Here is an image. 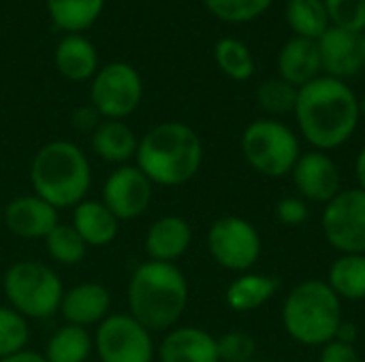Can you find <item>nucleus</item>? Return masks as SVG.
I'll use <instances>...</instances> for the list:
<instances>
[{
	"instance_id": "obj_1",
	"label": "nucleus",
	"mask_w": 365,
	"mask_h": 362,
	"mask_svg": "<svg viewBox=\"0 0 365 362\" xmlns=\"http://www.w3.org/2000/svg\"><path fill=\"white\" fill-rule=\"evenodd\" d=\"M293 115L299 134L314 149L331 151L355 134L361 119V100L346 81L321 75L299 87Z\"/></svg>"
},
{
	"instance_id": "obj_2",
	"label": "nucleus",
	"mask_w": 365,
	"mask_h": 362,
	"mask_svg": "<svg viewBox=\"0 0 365 362\" xmlns=\"http://www.w3.org/2000/svg\"><path fill=\"white\" fill-rule=\"evenodd\" d=\"M188 294V280L178 265L145 260L128 280V314L152 335L167 333L182 320Z\"/></svg>"
},
{
	"instance_id": "obj_3",
	"label": "nucleus",
	"mask_w": 365,
	"mask_h": 362,
	"mask_svg": "<svg viewBox=\"0 0 365 362\" xmlns=\"http://www.w3.org/2000/svg\"><path fill=\"white\" fill-rule=\"evenodd\" d=\"M203 156L195 128L184 122H160L139 139L135 160L154 186L178 188L197 177Z\"/></svg>"
},
{
	"instance_id": "obj_4",
	"label": "nucleus",
	"mask_w": 365,
	"mask_h": 362,
	"mask_svg": "<svg viewBox=\"0 0 365 362\" xmlns=\"http://www.w3.org/2000/svg\"><path fill=\"white\" fill-rule=\"evenodd\" d=\"M30 186L51 207L66 209L86 201L92 186V169L83 149L66 139L45 143L32 158Z\"/></svg>"
},
{
	"instance_id": "obj_5",
	"label": "nucleus",
	"mask_w": 365,
	"mask_h": 362,
	"mask_svg": "<svg viewBox=\"0 0 365 362\" xmlns=\"http://www.w3.org/2000/svg\"><path fill=\"white\" fill-rule=\"evenodd\" d=\"M342 301L321 280H306L291 288L282 305L287 335L306 348H323L336 339L342 324Z\"/></svg>"
},
{
	"instance_id": "obj_6",
	"label": "nucleus",
	"mask_w": 365,
	"mask_h": 362,
	"mask_svg": "<svg viewBox=\"0 0 365 362\" xmlns=\"http://www.w3.org/2000/svg\"><path fill=\"white\" fill-rule=\"evenodd\" d=\"M2 290L9 307L26 320H45L60 312L64 286L60 275L45 262L19 260L2 275Z\"/></svg>"
},
{
	"instance_id": "obj_7",
	"label": "nucleus",
	"mask_w": 365,
	"mask_h": 362,
	"mask_svg": "<svg viewBox=\"0 0 365 362\" xmlns=\"http://www.w3.org/2000/svg\"><path fill=\"white\" fill-rule=\"evenodd\" d=\"M244 160L263 177L280 179L291 175L302 156L297 132L276 117H259L242 132Z\"/></svg>"
},
{
	"instance_id": "obj_8",
	"label": "nucleus",
	"mask_w": 365,
	"mask_h": 362,
	"mask_svg": "<svg viewBox=\"0 0 365 362\" xmlns=\"http://www.w3.org/2000/svg\"><path fill=\"white\" fill-rule=\"evenodd\" d=\"M143 98L139 70L128 62H107L96 70L90 85V105L103 119H124L133 115Z\"/></svg>"
},
{
	"instance_id": "obj_9",
	"label": "nucleus",
	"mask_w": 365,
	"mask_h": 362,
	"mask_svg": "<svg viewBox=\"0 0 365 362\" xmlns=\"http://www.w3.org/2000/svg\"><path fill=\"white\" fill-rule=\"evenodd\" d=\"M207 252L214 262L233 273H248L261 258L263 241L252 222L240 215L218 218L207 230Z\"/></svg>"
},
{
	"instance_id": "obj_10",
	"label": "nucleus",
	"mask_w": 365,
	"mask_h": 362,
	"mask_svg": "<svg viewBox=\"0 0 365 362\" xmlns=\"http://www.w3.org/2000/svg\"><path fill=\"white\" fill-rule=\"evenodd\" d=\"M92 337L101 362H154L156 356L152 333L130 314H109Z\"/></svg>"
},
{
	"instance_id": "obj_11",
	"label": "nucleus",
	"mask_w": 365,
	"mask_h": 362,
	"mask_svg": "<svg viewBox=\"0 0 365 362\" xmlns=\"http://www.w3.org/2000/svg\"><path fill=\"white\" fill-rule=\"evenodd\" d=\"M325 241L340 254H365V192L342 188L321 215Z\"/></svg>"
},
{
	"instance_id": "obj_12",
	"label": "nucleus",
	"mask_w": 365,
	"mask_h": 362,
	"mask_svg": "<svg viewBox=\"0 0 365 362\" xmlns=\"http://www.w3.org/2000/svg\"><path fill=\"white\" fill-rule=\"evenodd\" d=\"M154 198V183L137 164L115 166L103 186V203L120 222L141 218Z\"/></svg>"
},
{
	"instance_id": "obj_13",
	"label": "nucleus",
	"mask_w": 365,
	"mask_h": 362,
	"mask_svg": "<svg viewBox=\"0 0 365 362\" xmlns=\"http://www.w3.org/2000/svg\"><path fill=\"white\" fill-rule=\"evenodd\" d=\"M291 179L297 194L306 203H319L323 207L342 190V177L338 164L327 151H319V149L299 156V160L291 171Z\"/></svg>"
},
{
	"instance_id": "obj_14",
	"label": "nucleus",
	"mask_w": 365,
	"mask_h": 362,
	"mask_svg": "<svg viewBox=\"0 0 365 362\" xmlns=\"http://www.w3.org/2000/svg\"><path fill=\"white\" fill-rule=\"evenodd\" d=\"M4 226L19 239H45L58 224V209L41 196L21 194L4 207Z\"/></svg>"
},
{
	"instance_id": "obj_15",
	"label": "nucleus",
	"mask_w": 365,
	"mask_h": 362,
	"mask_svg": "<svg viewBox=\"0 0 365 362\" xmlns=\"http://www.w3.org/2000/svg\"><path fill=\"white\" fill-rule=\"evenodd\" d=\"M319 51H321L323 73L327 77L346 81L364 70L365 55L361 47V34L346 32L342 28L331 26L319 38Z\"/></svg>"
},
{
	"instance_id": "obj_16",
	"label": "nucleus",
	"mask_w": 365,
	"mask_h": 362,
	"mask_svg": "<svg viewBox=\"0 0 365 362\" xmlns=\"http://www.w3.org/2000/svg\"><path fill=\"white\" fill-rule=\"evenodd\" d=\"M66 324L81 329L98 326L111 314V292L96 282H83L64 290L60 312Z\"/></svg>"
},
{
	"instance_id": "obj_17",
	"label": "nucleus",
	"mask_w": 365,
	"mask_h": 362,
	"mask_svg": "<svg viewBox=\"0 0 365 362\" xmlns=\"http://www.w3.org/2000/svg\"><path fill=\"white\" fill-rule=\"evenodd\" d=\"M158 362H220L216 337L199 326H173L156 348Z\"/></svg>"
},
{
	"instance_id": "obj_18",
	"label": "nucleus",
	"mask_w": 365,
	"mask_h": 362,
	"mask_svg": "<svg viewBox=\"0 0 365 362\" xmlns=\"http://www.w3.org/2000/svg\"><path fill=\"white\" fill-rule=\"evenodd\" d=\"M192 245V228L182 215H163L154 220L145 233L143 250L148 260L175 265Z\"/></svg>"
},
{
	"instance_id": "obj_19",
	"label": "nucleus",
	"mask_w": 365,
	"mask_h": 362,
	"mask_svg": "<svg viewBox=\"0 0 365 362\" xmlns=\"http://www.w3.org/2000/svg\"><path fill=\"white\" fill-rule=\"evenodd\" d=\"M278 77L295 87H304L323 73L319 41L291 36L278 51L276 58Z\"/></svg>"
},
{
	"instance_id": "obj_20",
	"label": "nucleus",
	"mask_w": 365,
	"mask_h": 362,
	"mask_svg": "<svg viewBox=\"0 0 365 362\" xmlns=\"http://www.w3.org/2000/svg\"><path fill=\"white\" fill-rule=\"evenodd\" d=\"M71 226L79 233L88 247H105L118 239L120 220L103 201L86 198L73 207Z\"/></svg>"
},
{
	"instance_id": "obj_21",
	"label": "nucleus",
	"mask_w": 365,
	"mask_h": 362,
	"mask_svg": "<svg viewBox=\"0 0 365 362\" xmlns=\"http://www.w3.org/2000/svg\"><path fill=\"white\" fill-rule=\"evenodd\" d=\"M58 73L75 83L88 81L98 70V53L92 41L83 34H64L53 51Z\"/></svg>"
},
{
	"instance_id": "obj_22",
	"label": "nucleus",
	"mask_w": 365,
	"mask_h": 362,
	"mask_svg": "<svg viewBox=\"0 0 365 362\" xmlns=\"http://www.w3.org/2000/svg\"><path fill=\"white\" fill-rule=\"evenodd\" d=\"M92 151L111 164H128L137 156L139 137L124 119H103L90 134Z\"/></svg>"
},
{
	"instance_id": "obj_23",
	"label": "nucleus",
	"mask_w": 365,
	"mask_h": 362,
	"mask_svg": "<svg viewBox=\"0 0 365 362\" xmlns=\"http://www.w3.org/2000/svg\"><path fill=\"white\" fill-rule=\"evenodd\" d=\"M278 280L267 273H240L227 288L225 301L237 314L257 312L265 303H269L278 292Z\"/></svg>"
},
{
	"instance_id": "obj_24",
	"label": "nucleus",
	"mask_w": 365,
	"mask_h": 362,
	"mask_svg": "<svg viewBox=\"0 0 365 362\" xmlns=\"http://www.w3.org/2000/svg\"><path fill=\"white\" fill-rule=\"evenodd\" d=\"M49 19L64 34H83L96 23L105 0H45Z\"/></svg>"
},
{
	"instance_id": "obj_25",
	"label": "nucleus",
	"mask_w": 365,
	"mask_h": 362,
	"mask_svg": "<svg viewBox=\"0 0 365 362\" xmlns=\"http://www.w3.org/2000/svg\"><path fill=\"white\" fill-rule=\"evenodd\" d=\"M94 352V337L88 329L64 324L51 333L45 344V361L47 362H88Z\"/></svg>"
},
{
	"instance_id": "obj_26",
	"label": "nucleus",
	"mask_w": 365,
	"mask_h": 362,
	"mask_svg": "<svg viewBox=\"0 0 365 362\" xmlns=\"http://www.w3.org/2000/svg\"><path fill=\"white\" fill-rule=\"evenodd\" d=\"M325 282L340 301H365V254H340Z\"/></svg>"
},
{
	"instance_id": "obj_27",
	"label": "nucleus",
	"mask_w": 365,
	"mask_h": 362,
	"mask_svg": "<svg viewBox=\"0 0 365 362\" xmlns=\"http://www.w3.org/2000/svg\"><path fill=\"white\" fill-rule=\"evenodd\" d=\"M284 13L293 36L319 41L331 28V19L323 0H287Z\"/></svg>"
},
{
	"instance_id": "obj_28",
	"label": "nucleus",
	"mask_w": 365,
	"mask_h": 362,
	"mask_svg": "<svg viewBox=\"0 0 365 362\" xmlns=\"http://www.w3.org/2000/svg\"><path fill=\"white\" fill-rule=\"evenodd\" d=\"M214 60L218 68L233 81H248L255 75V58L248 45L235 36H222L214 45Z\"/></svg>"
},
{
	"instance_id": "obj_29",
	"label": "nucleus",
	"mask_w": 365,
	"mask_h": 362,
	"mask_svg": "<svg viewBox=\"0 0 365 362\" xmlns=\"http://www.w3.org/2000/svg\"><path fill=\"white\" fill-rule=\"evenodd\" d=\"M45 252L47 256L64 267H75L86 258L88 245L79 237V233L71 224H58L45 239Z\"/></svg>"
},
{
	"instance_id": "obj_30",
	"label": "nucleus",
	"mask_w": 365,
	"mask_h": 362,
	"mask_svg": "<svg viewBox=\"0 0 365 362\" xmlns=\"http://www.w3.org/2000/svg\"><path fill=\"white\" fill-rule=\"evenodd\" d=\"M297 94H299V87L291 85L289 81L280 77H272V79H265L257 87V105L269 117L278 119L280 115H289L295 111Z\"/></svg>"
},
{
	"instance_id": "obj_31",
	"label": "nucleus",
	"mask_w": 365,
	"mask_h": 362,
	"mask_svg": "<svg viewBox=\"0 0 365 362\" xmlns=\"http://www.w3.org/2000/svg\"><path fill=\"white\" fill-rule=\"evenodd\" d=\"M30 339L28 320L9 305H0V361L24 352Z\"/></svg>"
},
{
	"instance_id": "obj_32",
	"label": "nucleus",
	"mask_w": 365,
	"mask_h": 362,
	"mask_svg": "<svg viewBox=\"0 0 365 362\" xmlns=\"http://www.w3.org/2000/svg\"><path fill=\"white\" fill-rule=\"evenodd\" d=\"M203 4L220 21L246 23L267 13L274 0H203Z\"/></svg>"
},
{
	"instance_id": "obj_33",
	"label": "nucleus",
	"mask_w": 365,
	"mask_h": 362,
	"mask_svg": "<svg viewBox=\"0 0 365 362\" xmlns=\"http://www.w3.org/2000/svg\"><path fill=\"white\" fill-rule=\"evenodd\" d=\"M331 19V26L346 32H365V0H323Z\"/></svg>"
},
{
	"instance_id": "obj_34",
	"label": "nucleus",
	"mask_w": 365,
	"mask_h": 362,
	"mask_svg": "<svg viewBox=\"0 0 365 362\" xmlns=\"http://www.w3.org/2000/svg\"><path fill=\"white\" fill-rule=\"evenodd\" d=\"M216 348L220 362H248L257 356L255 337L242 331H231L222 337H216Z\"/></svg>"
},
{
	"instance_id": "obj_35",
	"label": "nucleus",
	"mask_w": 365,
	"mask_h": 362,
	"mask_svg": "<svg viewBox=\"0 0 365 362\" xmlns=\"http://www.w3.org/2000/svg\"><path fill=\"white\" fill-rule=\"evenodd\" d=\"M276 220L284 226H302L310 218V207L302 196H284L274 207Z\"/></svg>"
},
{
	"instance_id": "obj_36",
	"label": "nucleus",
	"mask_w": 365,
	"mask_h": 362,
	"mask_svg": "<svg viewBox=\"0 0 365 362\" xmlns=\"http://www.w3.org/2000/svg\"><path fill=\"white\" fill-rule=\"evenodd\" d=\"M319 362H361V356L355 350V346L340 344V341L334 339V341H329L327 346L321 348Z\"/></svg>"
},
{
	"instance_id": "obj_37",
	"label": "nucleus",
	"mask_w": 365,
	"mask_h": 362,
	"mask_svg": "<svg viewBox=\"0 0 365 362\" xmlns=\"http://www.w3.org/2000/svg\"><path fill=\"white\" fill-rule=\"evenodd\" d=\"M103 122V117H101V113L92 107V105H81V107H77L75 111H73V115H71V124H73V128L75 130H79V132H94L96 128H98V124Z\"/></svg>"
},
{
	"instance_id": "obj_38",
	"label": "nucleus",
	"mask_w": 365,
	"mask_h": 362,
	"mask_svg": "<svg viewBox=\"0 0 365 362\" xmlns=\"http://www.w3.org/2000/svg\"><path fill=\"white\" fill-rule=\"evenodd\" d=\"M357 337H359L357 324L342 320V324L338 326V333H336V341H340V344H349V346H355Z\"/></svg>"
},
{
	"instance_id": "obj_39",
	"label": "nucleus",
	"mask_w": 365,
	"mask_h": 362,
	"mask_svg": "<svg viewBox=\"0 0 365 362\" xmlns=\"http://www.w3.org/2000/svg\"><path fill=\"white\" fill-rule=\"evenodd\" d=\"M0 362H47L43 354L38 352H30V350H24V352H17L9 358H2Z\"/></svg>"
},
{
	"instance_id": "obj_40",
	"label": "nucleus",
	"mask_w": 365,
	"mask_h": 362,
	"mask_svg": "<svg viewBox=\"0 0 365 362\" xmlns=\"http://www.w3.org/2000/svg\"><path fill=\"white\" fill-rule=\"evenodd\" d=\"M355 177H357V188H361L365 192V145L355 158Z\"/></svg>"
},
{
	"instance_id": "obj_41",
	"label": "nucleus",
	"mask_w": 365,
	"mask_h": 362,
	"mask_svg": "<svg viewBox=\"0 0 365 362\" xmlns=\"http://www.w3.org/2000/svg\"><path fill=\"white\" fill-rule=\"evenodd\" d=\"M361 47H364V55H365V32L361 34Z\"/></svg>"
},
{
	"instance_id": "obj_42",
	"label": "nucleus",
	"mask_w": 365,
	"mask_h": 362,
	"mask_svg": "<svg viewBox=\"0 0 365 362\" xmlns=\"http://www.w3.org/2000/svg\"><path fill=\"white\" fill-rule=\"evenodd\" d=\"M248 362H267V361H257V358H255V361H248Z\"/></svg>"
}]
</instances>
